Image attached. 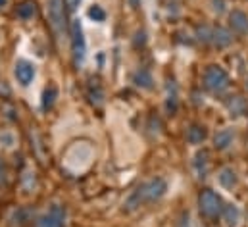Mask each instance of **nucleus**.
I'll use <instances>...</instances> for the list:
<instances>
[{"label": "nucleus", "mask_w": 248, "mask_h": 227, "mask_svg": "<svg viewBox=\"0 0 248 227\" xmlns=\"http://www.w3.org/2000/svg\"><path fill=\"white\" fill-rule=\"evenodd\" d=\"M12 220H14L16 226H25L27 222H31V212L25 210V208H19V210L14 212V218Z\"/></svg>", "instance_id": "5701e85b"}, {"label": "nucleus", "mask_w": 248, "mask_h": 227, "mask_svg": "<svg viewBox=\"0 0 248 227\" xmlns=\"http://www.w3.org/2000/svg\"><path fill=\"white\" fill-rule=\"evenodd\" d=\"M89 98H91V102H93L94 106H102V102H104V93H102V89H100L98 85H91V87H89Z\"/></svg>", "instance_id": "4be33fe9"}, {"label": "nucleus", "mask_w": 248, "mask_h": 227, "mask_svg": "<svg viewBox=\"0 0 248 227\" xmlns=\"http://www.w3.org/2000/svg\"><path fill=\"white\" fill-rule=\"evenodd\" d=\"M217 181H219V185L223 189H233V187H237L239 177H237L233 168H221L219 173H217Z\"/></svg>", "instance_id": "4468645a"}, {"label": "nucleus", "mask_w": 248, "mask_h": 227, "mask_svg": "<svg viewBox=\"0 0 248 227\" xmlns=\"http://www.w3.org/2000/svg\"><path fill=\"white\" fill-rule=\"evenodd\" d=\"M229 25L235 33H248V16L243 10H233L229 14Z\"/></svg>", "instance_id": "6e6552de"}, {"label": "nucleus", "mask_w": 248, "mask_h": 227, "mask_svg": "<svg viewBox=\"0 0 248 227\" xmlns=\"http://www.w3.org/2000/svg\"><path fill=\"white\" fill-rule=\"evenodd\" d=\"M21 187L23 191L29 195V193H35L37 189V177H35V171L33 170H25L21 175Z\"/></svg>", "instance_id": "6ab92c4d"}, {"label": "nucleus", "mask_w": 248, "mask_h": 227, "mask_svg": "<svg viewBox=\"0 0 248 227\" xmlns=\"http://www.w3.org/2000/svg\"><path fill=\"white\" fill-rule=\"evenodd\" d=\"M247 87H248V83H247Z\"/></svg>", "instance_id": "72a5a7b5"}, {"label": "nucleus", "mask_w": 248, "mask_h": 227, "mask_svg": "<svg viewBox=\"0 0 248 227\" xmlns=\"http://www.w3.org/2000/svg\"><path fill=\"white\" fill-rule=\"evenodd\" d=\"M221 218H223L225 227H237L239 222H241V212H239V208L235 204H223Z\"/></svg>", "instance_id": "9d476101"}, {"label": "nucleus", "mask_w": 248, "mask_h": 227, "mask_svg": "<svg viewBox=\"0 0 248 227\" xmlns=\"http://www.w3.org/2000/svg\"><path fill=\"white\" fill-rule=\"evenodd\" d=\"M10 95H12V89L8 87V83L6 81H0V97L2 98H8Z\"/></svg>", "instance_id": "c85d7f7f"}, {"label": "nucleus", "mask_w": 248, "mask_h": 227, "mask_svg": "<svg viewBox=\"0 0 248 227\" xmlns=\"http://www.w3.org/2000/svg\"><path fill=\"white\" fill-rule=\"evenodd\" d=\"M212 12L214 14H223L225 12V0H212Z\"/></svg>", "instance_id": "bb28decb"}, {"label": "nucleus", "mask_w": 248, "mask_h": 227, "mask_svg": "<svg viewBox=\"0 0 248 227\" xmlns=\"http://www.w3.org/2000/svg\"><path fill=\"white\" fill-rule=\"evenodd\" d=\"M56 98H58V89H56L54 85H48V87L45 89V93H43V108H45V110H50V108L54 106Z\"/></svg>", "instance_id": "aec40b11"}, {"label": "nucleus", "mask_w": 248, "mask_h": 227, "mask_svg": "<svg viewBox=\"0 0 248 227\" xmlns=\"http://www.w3.org/2000/svg\"><path fill=\"white\" fill-rule=\"evenodd\" d=\"M0 146L2 148H14L16 146V135L12 131H2L0 133Z\"/></svg>", "instance_id": "b1692460"}, {"label": "nucleus", "mask_w": 248, "mask_h": 227, "mask_svg": "<svg viewBox=\"0 0 248 227\" xmlns=\"http://www.w3.org/2000/svg\"><path fill=\"white\" fill-rule=\"evenodd\" d=\"M227 110H229L231 115H243V114L248 110L247 100H245L243 97H231V98L227 100Z\"/></svg>", "instance_id": "dca6fc26"}, {"label": "nucleus", "mask_w": 248, "mask_h": 227, "mask_svg": "<svg viewBox=\"0 0 248 227\" xmlns=\"http://www.w3.org/2000/svg\"><path fill=\"white\" fill-rule=\"evenodd\" d=\"M135 37H137V39H135V45H137V47L146 43V33H144V31H137V35H135Z\"/></svg>", "instance_id": "c756f323"}, {"label": "nucleus", "mask_w": 248, "mask_h": 227, "mask_svg": "<svg viewBox=\"0 0 248 227\" xmlns=\"http://www.w3.org/2000/svg\"><path fill=\"white\" fill-rule=\"evenodd\" d=\"M192 170L198 179H206V175H208V152L206 150L196 152V156L192 160Z\"/></svg>", "instance_id": "f8f14e48"}, {"label": "nucleus", "mask_w": 248, "mask_h": 227, "mask_svg": "<svg viewBox=\"0 0 248 227\" xmlns=\"http://www.w3.org/2000/svg\"><path fill=\"white\" fill-rule=\"evenodd\" d=\"M48 19H50L52 29L58 35H63V31H65V10H63L62 0H50L48 2Z\"/></svg>", "instance_id": "423d86ee"}, {"label": "nucleus", "mask_w": 248, "mask_h": 227, "mask_svg": "<svg viewBox=\"0 0 248 227\" xmlns=\"http://www.w3.org/2000/svg\"><path fill=\"white\" fill-rule=\"evenodd\" d=\"M133 83L144 91H150L154 87V77L148 69H137L135 75H133Z\"/></svg>", "instance_id": "ddd939ff"}, {"label": "nucleus", "mask_w": 248, "mask_h": 227, "mask_svg": "<svg viewBox=\"0 0 248 227\" xmlns=\"http://www.w3.org/2000/svg\"><path fill=\"white\" fill-rule=\"evenodd\" d=\"M206 137H208V133H206V129L202 125H190L186 129V141L190 145H202L206 141Z\"/></svg>", "instance_id": "2eb2a0df"}, {"label": "nucleus", "mask_w": 248, "mask_h": 227, "mask_svg": "<svg viewBox=\"0 0 248 227\" xmlns=\"http://www.w3.org/2000/svg\"><path fill=\"white\" fill-rule=\"evenodd\" d=\"M166 108H168V112L170 114H175V110H177V97H175V95H170V97H168V100H166Z\"/></svg>", "instance_id": "a878e982"}, {"label": "nucleus", "mask_w": 248, "mask_h": 227, "mask_svg": "<svg viewBox=\"0 0 248 227\" xmlns=\"http://www.w3.org/2000/svg\"><path fill=\"white\" fill-rule=\"evenodd\" d=\"M6 4H8V0H0V8H4Z\"/></svg>", "instance_id": "2f4dec72"}, {"label": "nucleus", "mask_w": 248, "mask_h": 227, "mask_svg": "<svg viewBox=\"0 0 248 227\" xmlns=\"http://www.w3.org/2000/svg\"><path fill=\"white\" fill-rule=\"evenodd\" d=\"M69 37H71V54H73V62L77 67L83 65L85 58H87V41L83 35V27L79 19H73L69 23Z\"/></svg>", "instance_id": "f257e3e1"}, {"label": "nucleus", "mask_w": 248, "mask_h": 227, "mask_svg": "<svg viewBox=\"0 0 248 227\" xmlns=\"http://www.w3.org/2000/svg\"><path fill=\"white\" fill-rule=\"evenodd\" d=\"M35 14H37V6L33 0H25L17 6V17H21V19H31Z\"/></svg>", "instance_id": "a211bd4d"}, {"label": "nucleus", "mask_w": 248, "mask_h": 227, "mask_svg": "<svg viewBox=\"0 0 248 227\" xmlns=\"http://www.w3.org/2000/svg\"><path fill=\"white\" fill-rule=\"evenodd\" d=\"M35 75H37V69H35V65L31 62H27V60L16 62V65H14V77L17 79V83L21 87H29L33 83Z\"/></svg>", "instance_id": "0eeeda50"}, {"label": "nucleus", "mask_w": 248, "mask_h": 227, "mask_svg": "<svg viewBox=\"0 0 248 227\" xmlns=\"http://www.w3.org/2000/svg\"><path fill=\"white\" fill-rule=\"evenodd\" d=\"M87 14H89V17H91L93 21H98V23H102V21L106 19V12H104L100 6H91Z\"/></svg>", "instance_id": "393cba45"}, {"label": "nucleus", "mask_w": 248, "mask_h": 227, "mask_svg": "<svg viewBox=\"0 0 248 227\" xmlns=\"http://www.w3.org/2000/svg\"><path fill=\"white\" fill-rule=\"evenodd\" d=\"M139 189H140V196H142L144 204H148V202L160 200V198L166 195L168 183H166L164 177H152V179H148L146 183H142Z\"/></svg>", "instance_id": "20e7f679"}, {"label": "nucleus", "mask_w": 248, "mask_h": 227, "mask_svg": "<svg viewBox=\"0 0 248 227\" xmlns=\"http://www.w3.org/2000/svg\"><path fill=\"white\" fill-rule=\"evenodd\" d=\"M35 227H65V210L60 204H52L48 212L37 218Z\"/></svg>", "instance_id": "39448f33"}, {"label": "nucleus", "mask_w": 248, "mask_h": 227, "mask_svg": "<svg viewBox=\"0 0 248 227\" xmlns=\"http://www.w3.org/2000/svg\"><path fill=\"white\" fill-rule=\"evenodd\" d=\"M212 37H214V29L210 25H196V39L200 43H212Z\"/></svg>", "instance_id": "412c9836"}, {"label": "nucleus", "mask_w": 248, "mask_h": 227, "mask_svg": "<svg viewBox=\"0 0 248 227\" xmlns=\"http://www.w3.org/2000/svg\"><path fill=\"white\" fill-rule=\"evenodd\" d=\"M63 2H65V6H67L71 12H73V10H77V8H79V4H81V0H63Z\"/></svg>", "instance_id": "7c9ffc66"}, {"label": "nucleus", "mask_w": 248, "mask_h": 227, "mask_svg": "<svg viewBox=\"0 0 248 227\" xmlns=\"http://www.w3.org/2000/svg\"><path fill=\"white\" fill-rule=\"evenodd\" d=\"M204 87L212 93H223L229 87V75L219 65H208L204 71Z\"/></svg>", "instance_id": "f03ea898"}, {"label": "nucleus", "mask_w": 248, "mask_h": 227, "mask_svg": "<svg viewBox=\"0 0 248 227\" xmlns=\"http://www.w3.org/2000/svg\"><path fill=\"white\" fill-rule=\"evenodd\" d=\"M133 2V6H139V0H131Z\"/></svg>", "instance_id": "473e14b6"}, {"label": "nucleus", "mask_w": 248, "mask_h": 227, "mask_svg": "<svg viewBox=\"0 0 248 227\" xmlns=\"http://www.w3.org/2000/svg\"><path fill=\"white\" fill-rule=\"evenodd\" d=\"M214 47L217 49H227L233 43V33L225 27H214V37H212Z\"/></svg>", "instance_id": "1a4fd4ad"}, {"label": "nucleus", "mask_w": 248, "mask_h": 227, "mask_svg": "<svg viewBox=\"0 0 248 227\" xmlns=\"http://www.w3.org/2000/svg\"><path fill=\"white\" fill-rule=\"evenodd\" d=\"M6 183H8V168L4 164H0V189L6 187Z\"/></svg>", "instance_id": "cd10ccee"}, {"label": "nucleus", "mask_w": 248, "mask_h": 227, "mask_svg": "<svg viewBox=\"0 0 248 227\" xmlns=\"http://www.w3.org/2000/svg\"><path fill=\"white\" fill-rule=\"evenodd\" d=\"M144 204V200H142V196H140V189L137 187L129 196H127V200H125L124 204V210L125 212H135L137 208H140Z\"/></svg>", "instance_id": "f3484780"}, {"label": "nucleus", "mask_w": 248, "mask_h": 227, "mask_svg": "<svg viewBox=\"0 0 248 227\" xmlns=\"http://www.w3.org/2000/svg\"><path fill=\"white\" fill-rule=\"evenodd\" d=\"M233 141H235L233 129H221V131H217L216 137H214V146H216L217 150H227V148L233 145Z\"/></svg>", "instance_id": "9b49d317"}, {"label": "nucleus", "mask_w": 248, "mask_h": 227, "mask_svg": "<svg viewBox=\"0 0 248 227\" xmlns=\"http://www.w3.org/2000/svg\"><path fill=\"white\" fill-rule=\"evenodd\" d=\"M198 206H200V212H202L206 218H210V220L221 216V210H223V202H221L219 195L214 193L212 189H204V191L200 193V196H198Z\"/></svg>", "instance_id": "7ed1b4c3"}]
</instances>
